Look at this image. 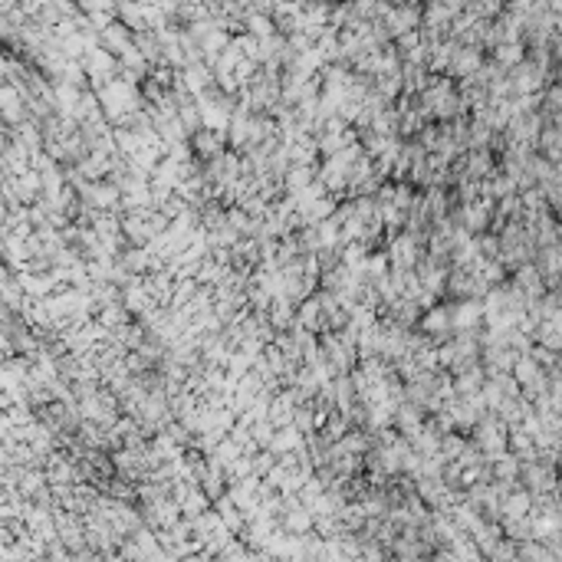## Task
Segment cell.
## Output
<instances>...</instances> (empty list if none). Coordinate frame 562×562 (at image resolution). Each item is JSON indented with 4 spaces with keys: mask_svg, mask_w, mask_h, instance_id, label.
Instances as JSON below:
<instances>
[{
    "mask_svg": "<svg viewBox=\"0 0 562 562\" xmlns=\"http://www.w3.org/2000/svg\"><path fill=\"white\" fill-rule=\"evenodd\" d=\"M484 325V303L480 300H457L451 306V329L454 332H477Z\"/></svg>",
    "mask_w": 562,
    "mask_h": 562,
    "instance_id": "cell-1",
    "label": "cell"
},
{
    "mask_svg": "<svg viewBox=\"0 0 562 562\" xmlns=\"http://www.w3.org/2000/svg\"><path fill=\"white\" fill-rule=\"evenodd\" d=\"M388 257H391V267H395V270H411L414 260H418V240H414V234H405V237L395 240Z\"/></svg>",
    "mask_w": 562,
    "mask_h": 562,
    "instance_id": "cell-2",
    "label": "cell"
},
{
    "mask_svg": "<svg viewBox=\"0 0 562 562\" xmlns=\"http://www.w3.org/2000/svg\"><path fill=\"white\" fill-rule=\"evenodd\" d=\"M191 152L197 158H220V135L217 132H207V129H197L191 135Z\"/></svg>",
    "mask_w": 562,
    "mask_h": 562,
    "instance_id": "cell-3",
    "label": "cell"
},
{
    "mask_svg": "<svg viewBox=\"0 0 562 562\" xmlns=\"http://www.w3.org/2000/svg\"><path fill=\"white\" fill-rule=\"evenodd\" d=\"M421 332L424 335H447L451 332V309H447V306H434L431 313H424Z\"/></svg>",
    "mask_w": 562,
    "mask_h": 562,
    "instance_id": "cell-4",
    "label": "cell"
},
{
    "mask_svg": "<svg viewBox=\"0 0 562 562\" xmlns=\"http://www.w3.org/2000/svg\"><path fill=\"white\" fill-rule=\"evenodd\" d=\"M493 50H497V63H500V69H513V66H517L519 59L526 56L519 43H497Z\"/></svg>",
    "mask_w": 562,
    "mask_h": 562,
    "instance_id": "cell-5",
    "label": "cell"
},
{
    "mask_svg": "<svg viewBox=\"0 0 562 562\" xmlns=\"http://www.w3.org/2000/svg\"><path fill=\"white\" fill-rule=\"evenodd\" d=\"M102 43H106L108 50H115V53H125V50L132 46L129 30H125V27H106V33H102Z\"/></svg>",
    "mask_w": 562,
    "mask_h": 562,
    "instance_id": "cell-6",
    "label": "cell"
},
{
    "mask_svg": "<svg viewBox=\"0 0 562 562\" xmlns=\"http://www.w3.org/2000/svg\"><path fill=\"white\" fill-rule=\"evenodd\" d=\"M533 497L530 493H513V497L503 500V517L507 519H519V517H526V510H530Z\"/></svg>",
    "mask_w": 562,
    "mask_h": 562,
    "instance_id": "cell-7",
    "label": "cell"
},
{
    "mask_svg": "<svg viewBox=\"0 0 562 562\" xmlns=\"http://www.w3.org/2000/svg\"><path fill=\"white\" fill-rule=\"evenodd\" d=\"M490 164H493L490 155L474 148V155H470V174H474V178H486V174H490Z\"/></svg>",
    "mask_w": 562,
    "mask_h": 562,
    "instance_id": "cell-8",
    "label": "cell"
},
{
    "mask_svg": "<svg viewBox=\"0 0 562 562\" xmlns=\"http://www.w3.org/2000/svg\"><path fill=\"white\" fill-rule=\"evenodd\" d=\"M286 526H290L293 533H303V530H309V526H313V517H309L306 510H300V513L293 510L290 517H286Z\"/></svg>",
    "mask_w": 562,
    "mask_h": 562,
    "instance_id": "cell-9",
    "label": "cell"
}]
</instances>
